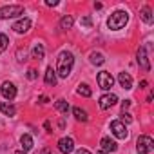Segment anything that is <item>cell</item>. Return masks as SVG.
Returning <instances> with one entry per match:
<instances>
[{"mask_svg": "<svg viewBox=\"0 0 154 154\" xmlns=\"http://www.w3.org/2000/svg\"><path fill=\"white\" fill-rule=\"evenodd\" d=\"M72 65H74V56L71 51H62L56 58V74L60 78H67L72 71Z\"/></svg>", "mask_w": 154, "mask_h": 154, "instance_id": "cell-1", "label": "cell"}, {"mask_svg": "<svg viewBox=\"0 0 154 154\" xmlns=\"http://www.w3.org/2000/svg\"><path fill=\"white\" fill-rule=\"evenodd\" d=\"M127 22H129V13L118 9V11H114V13L107 18V27H109L111 31H120V29H123V27L127 26Z\"/></svg>", "mask_w": 154, "mask_h": 154, "instance_id": "cell-2", "label": "cell"}, {"mask_svg": "<svg viewBox=\"0 0 154 154\" xmlns=\"http://www.w3.org/2000/svg\"><path fill=\"white\" fill-rule=\"evenodd\" d=\"M152 149H154V140L150 138V136H140L138 138V141H136V150H138V154H149V152H152Z\"/></svg>", "mask_w": 154, "mask_h": 154, "instance_id": "cell-3", "label": "cell"}, {"mask_svg": "<svg viewBox=\"0 0 154 154\" xmlns=\"http://www.w3.org/2000/svg\"><path fill=\"white\" fill-rule=\"evenodd\" d=\"M96 82H98V87L102 91H109L114 85V78H112V74L109 71H100L98 76H96Z\"/></svg>", "mask_w": 154, "mask_h": 154, "instance_id": "cell-4", "label": "cell"}, {"mask_svg": "<svg viewBox=\"0 0 154 154\" xmlns=\"http://www.w3.org/2000/svg\"><path fill=\"white\" fill-rule=\"evenodd\" d=\"M22 13H24L22 6H4V8H0V20L15 18V17H20Z\"/></svg>", "mask_w": 154, "mask_h": 154, "instance_id": "cell-5", "label": "cell"}, {"mask_svg": "<svg viewBox=\"0 0 154 154\" xmlns=\"http://www.w3.org/2000/svg\"><path fill=\"white\" fill-rule=\"evenodd\" d=\"M111 132H112L118 140H127V136H129V131H127L125 123H123V122H120V120L111 122Z\"/></svg>", "mask_w": 154, "mask_h": 154, "instance_id": "cell-6", "label": "cell"}, {"mask_svg": "<svg viewBox=\"0 0 154 154\" xmlns=\"http://www.w3.org/2000/svg\"><path fill=\"white\" fill-rule=\"evenodd\" d=\"M58 150H60L62 154H71V152L74 150V140L69 138V136L60 138V140H58Z\"/></svg>", "mask_w": 154, "mask_h": 154, "instance_id": "cell-7", "label": "cell"}, {"mask_svg": "<svg viewBox=\"0 0 154 154\" xmlns=\"http://www.w3.org/2000/svg\"><path fill=\"white\" fill-rule=\"evenodd\" d=\"M0 93H2V96H4L8 102H11V100L17 98V87H15V84H11V82H4L2 87H0Z\"/></svg>", "mask_w": 154, "mask_h": 154, "instance_id": "cell-8", "label": "cell"}, {"mask_svg": "<svg viewBox=\"0 0 154 154\" xmlns=\"http://www.w3.org/2000/svg\"><path fill=\"white\" fill-rule=\"evenodd\" d=\"M118 102V96L116 94H112V93H107V94H103V96H100V100H98V105H100V109H111L114 103Z\"/></svg>", "mask_w": 154, "mask_h": 154, "instance_id": "cell-9", "label": "cell"}, {"mask_svg": "<svg viewBox=\"0 0 154 154\" xmlns=\"http://www.w3.org/2000/svg\"><path fill=\"white\" fill-rule=\"evenodd\" d=\"M31 26H33V22H31L29 18H20L18 22L13 24V31L18 33V35H24V33H27V31L31 29Z\"/></svg>", "mask_w": 154, "mask_h": 154, "instance_id": "cell-10", "label": "cell"}, {"mask_svg": "<svg viewBox=\"0 0 154 154\" xmlns=\"http://www.w3.org/2000/svg\"><path fill=\"white\" fill-rule=\"evenodd\" d=\"M136 60H138V65H140L143 71H150V63H149V58H147V49H145V47H140V49H138Z\"/></svg>", "mask_w": 154, "mask_h": 154, "instance_id": "cell-11", "label": "cell"}, {"mask_svg": "<svg viewBox=\"0 0 154 154\" xmlns=\"http://www.w3.org/2000/svg\"><path fill=\"white\" fill-rule=\"evenodd\" d=\"M118 84H120L122 89L131 91V89H132V76H131L129 72H120V74H118Z\"/></svg>", "mask_w": 154, "mask_h": 154, "instance_id": "cell-12", "label": "cell"}, {"mask_svg": "<svg viewBox=\"0 0 154 154\" xmlns=\"http://www.w3.org/2000/svg\"><path fill=\"white\" fill-rule=\"evenodd\" d=\"M100 147H102V150L103 152H114L116 149H118V145H116V141L114 140H111V138H102V141H100Z\"/></svg>", "mask_w": 154, "mask_h": 154, "instance_id": "cell-13", "label": "cell"}, {"mask_svg": "<svg viewBox=\"0 0 154 154\" xmlns=\"http://www.w3.org/2000/svg\"><path fill=\"white\" fill-rule=\"evenodd\" d=\"M44 56H45V49H44V44L36 42V44L33 45V49H31V58H35V60H44Z\"/></svg>", "mask_w": 154, "mask_h": 154, "instance_id": "cell-14", "label": "cell"}, {"mask_svg": "<svg viewBox=\"0 0 154 154\" xmlns=\"http://www.w3.org/2000/svg\"><path fill=\"white\" fill-rule=\"evenodd\" d=\"M20 145H22V150H24V152H29V150L35 147V141H33L31 134H22V136H20Z\"/></svg>", "mask_w": 154, "mask_h": 154, "instance_id": "cell-15", "label": "cell"}, {"mask_svg": "<svg viewBox=\"0 0 154 154\" xmlns=\"http://www.w3.org/2000/svg\"><path fill=\"white\" fill-rule=\"evenodd\" d=\"M0 112H2L4 116H15L17 114V107L9 102H2L0 103Z\"/></svg>", "mask_w": 154, "mask_h": 154, "instance_id": "cell-16", "label": "cell"}, {"mask_svg": "<svg viewBox=\"0 0 154 154\" xmlns=\"http://www.w3.org/2000/svg\"><path fill=\"white\" fill-rule=\"evenodd\" d=\"M44 82H45L47 85H56V71H54L53 67H47V69H45Z\"/></svg>", "mask_w": 154, "mask_h": 154, "instance_id": "cell-17", "label": "cell"}, {"mask_svg": "<svg viewBox=\"0 0 154 154\" xmlns=\"http://www.w3.org/2000/svg\"><path fill=\"white\" fill-rule=\"evenodd\" d=\"M140 17H141V20H143L145 24H152V22H154V15H152V9H150L149 6L141 8V11H140Z\"/></svg>", "mask_w": 154, "mask_h": 154, "instance_id": "cell-18", "label": "cell"}, {"mask_svg": "<svg viewBox=\"0 0 154 154\" xmlns=\"http://www.w3.org/2000/svg\"><path fill=\"white\" fill-rule=\"evenodd\" d=\"M89 60H91L93 65H103V63H105V56H103L100 51H93V53L89 54Z\"/></svg>", "mask_w": 154, "mask_h": 154, "instance_id": "cell-19", "label": "cell"}, {"mask_svg": "<svg viewBox=\"0 0 154 154\" xmlns=\"http://www.w3.org/2000/svg\"><path fill=\"white\" fill-rule=\"evenodd\" d=\"M72 24H74V18H72L71 15H63V17L60 18V29H62V31L71 29V27H72Z\"/></svg>", "mask_w": 154, "mask_h": 154, "instance_id": "cell-20", "label": "cell"}, {"mask_svg": "<svg viewBox=\"0 0 154 154\" xmlns=\"http://www.w3.org/2000/svg\"><path fill=\"white\" fill-rule=\"evenodd\" d=\"M72 114H74V118L78 120V122H87V120H89L87 112H85L84 109H80V107H74V109H72Z\"/></svg>", "mask_w": 154, "mask_h": 154, "instance_id": "cell-21", "label": "cell"}, {"mask_svg": "<svg viewBox=\"0 0 154 154\" xmlns=\"http://www.w3.org/2000/svg\"><path fill=\"white\" fill-rule=\"evenodd\" d=\"M54 107H56V111L62 112V114H67V111H69V103H67L63 98L56 100V102H54Z\"/></svg>", "mask_w": 154, "mask_h": 154, "instance_id": "cell-22", "label": "cell"}, {"mask_svg": "<svg viewBox=\"0 0 154 154\" xmlns=\"http://www.w3.org/2000/svg\"><path fill=\"white\" fill-rule=\"evenodd\" d=\"M76 93H78L80 96H85V98H89V96L93 94V91H91V87H89L87 84H80L78 89H76Z\"/></svg>", "mask_w": 154, "mask_h": 154, "instance_id": "cell-23", "label": "cell"}, {"mask_svg": "<svg viewBox=\"0 0 154 154\" xmlns=\"http://www.w3.org/2000/svg\"><path fill=\"white\" fill-rule=\"evenodd\" d=\"M8 45H9V38H8V35H0V53H4L6 49H8Z\"/></svg>", "mask_w": 154, "mask_h": 154, "instance_id": "cell-24", "label": "cell"}, {"mask_svg": "<svg viewBox=\"0 0 154 154\" xmlns=\"http://www.w3.org/2000/svg\"><path fill=\"white\" fill-rule=\"evenodd\" d=\"M82 26L87 27V29H91V27H93V20H91V17H84V18H82Z\"/></svg>", "mask_w": 154, "mask_h": 154, "instance_id": "cell-25", "label": "cell"}, {"mask_svg": "<svg viewBox=\"0 0 154 154\" xmlns=\"http://www.w3.org/2000/svg\"><path fill=\"white\" fill-rule=\"evenodd\" d=\"M120 122L131 123V122H132V118H131V114H129V112H122V120H120Z\"/></svg>", "mask_w": 154, "mask_h": 154, "instance_id": "cell-26", "label": "cell"}, {"mask_svg": "<svg viewBox=\"0 0 154 154\" xmlns=\"http://www.w3.org/2000/svg\"><path fill=\"white\" fill-rule=\"evenodd\" d=\"M36 76H38V74H36L35 69H29V71H27V78H29V80H36Z\"/></svg>", "mask_w": 154, "mask_h": 154, "instance_id": "cell-27", "label": "cell"}, {"mask_svg": "<svg viewBox=\"0 0 154 154\" xmlns=\"http://www.w3.org/2000/svg\"><path fill=\"white\" fill-rule=\"evenodd\" d=\"M129 105H131V100H125V102H122V112H127Z\"/></svg>", "mask_w": 154, "mask_h": 154, "instance_id": "cell-28", "label": "cell"}, {"mask_svg": "<svg viewBox=\"0 0 154 154\" xmlns=\"http://www.w3.org/2000/svg\"><path fill=\"white\" fill-rule=\"evenodd\" d=\"M45 6H47V8H56L58 2H56V0H45Z\"/></svg>", "mask_w": 154, "mask_h": 154, "instance_id": "cell-29", "label": "cell"}, {"mask_svg": "<svg viewBox=\"0 0 154 154\" xmlns=\"http://www.w3.org/2000/svg\"><path fill=\"white\" fill-rule=\"evenodd\" d=\"M74 154H91V152H89L87 149H78V150L74 152Z\"/></svg>", "mask_w": 154, "mask_h": 154, "instance_id": "cell-30", "label": "cell"}, {"mask_svg": "<svg viewBox=\"0 0 154 154\" xmlns=\"http://www.w3.org/2000/svg\"><path fill=\"white\" fill-rule=\"evenodd\" d=\"M38 102H40V103H47V102H49V98H47V96H40V98H38Z\"/></svg>", "mask_w": 154, "mask_h": 154, "instance_id": "cell-31", "label": "cell"}, {"mask_svg": "<svg viewBox=\"0 0 154 154\" xmlns=\"http://www.w3.org/2000/svg\"><path fill=\"white\" fill-rule=\"evenodd\" d=\"M44 129H45L47 132H53V131H51V123H49V122H45V123H44Z\"/></svg>", "mask_w": 154, "mask_h": 154, "instance_id": "cell-32", "label": "cell"}, {"mask_svg": "<svg viewBox=\"0 0 154 154\" xmlns=\"http://www.w3.org/2000/svg\"><path fill=\"white\" fill-rule=\"evenodd\" d=\"M145 87H147V80H141L140 82V89H145Z\"/></svg>", "mask_w": 154, "mask_h": 154, "instance_id": "cell-33", "label": "cell"}, {"mask_svg": "<svg viewBox=\"0 0 154 154\" xmlns=\"http://www.w3.org/2000/svg\"><path fill=\"white\" fill-rule=\"evenodd\" d=\"M42 154H51V150H49V149H44V150H42Z\"/></svg>", "mask_w": 154, "mask_h": 154, "instance_id": "cell-34", "label": "cell"}, {"mask_svg": "<svg viewBox=\"0 0 154 154\" xmlns=\"http://www.w3.org/2000/svg\"><path fill=\"white\" fill-rule=\"evenodd\" d=\"M13 154H27V152H24V150H17V152H13Z\"/></svg>", "mask_w": 154, "mask_h": 154, "instance_id": "cell-35", "label": "cell"}, {"mask_svg": "<svg viewBox=\"0 0 154 154\" xmlns=\"http://www.w3.org/2000/svg\"><path fill=\"white\" fill-rule=\"evenodd\" d=\"M96 154H107V152H103V150H98V152H96Z\"/></svg>", "mask_w": 154, "mask_h": 154, "instance_id": "cell-36", "label": "cell"}]
</instances>
